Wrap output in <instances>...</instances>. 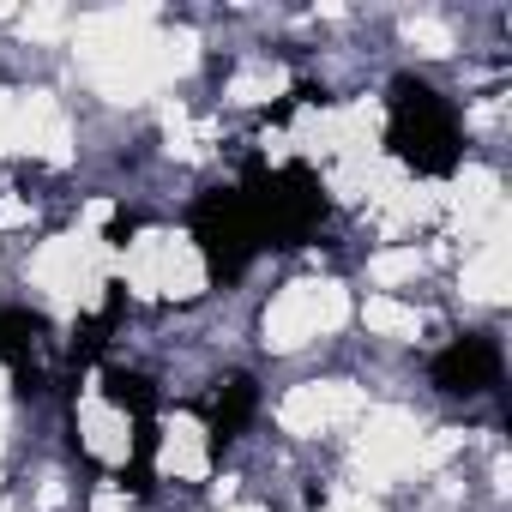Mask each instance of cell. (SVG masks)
I'll return each instance as SVG.
<instances>
[{
  "instance_id": "obj_1",
  "label": "cell",
  "mask_w": 512,
  "mask_h": 512,
  "mask_svg": "<svg viewBox=\"0 0 512 512\" xmlns=\"http://www.w3.org/2000/svg\"><path fill=\"white\" fill-rule=\"evenodd\" d=\"M109 272V253L91 229H73V235H55L37 247V260H31V284L67 314V308H91L97 302V284Z\"/></svg>"
},
{
  "instance_id": "obj_2",
  "label": "cell",
  "mask_w": 512,
  "mask_h": 512,
  "mask_svg": "<svg viewBox=\"0 0 512 512\" xmlns=\"http://www.w3.org/2000/svg\"><path fill=\"white\" fill-rule=\"evenodd\" d=\"M350 320V290L332 278H308L290 284L272 308H266V350H302L326 332H338Z\"/></svg>"
},
{
  "instance_id": "obj_3",
  "label": "cell",
  "mask_w": 512,
  "mask_h": 512,
  "mask_svg": "<svg viewBox=\"0 0 512 512\" xmlns=\"http://www.w3.org/2000/svg\"><path fill=\"white\" fill-rule=\"evenodd\" d=\"M416 446H422V428L410 410H398V404L368 410V428L356 434V476L368 488H392L398 476L416 470Z\"/></svg>"
},
{
  "instance_id": "obj_4",
  "label": "cell",
  "mask_w": 512,
  "mask_h": 512,
  "mask_svg": "<svg viewBox=\"0 0 512 512\" xmlns=\"http://www.w3.org/2000/svg\"><path fill=\"white\" fill-rule=\"evenodd\" d=\"M362 410H368L362 386H350V380H308V386H296V392L278 404V422H284L290 434H326V428L356 422Z\"/></svg>"
},
{
  "instance_id": "obj_5",
  "label": "cell",
  "mask_w": 512,
  "mask_h": 512,
  "mask_svg": "<svg viewBox=\"0 0 512 512\" xmlns=\"http://www.w3.org/2000/svg\"><path fill=\"white\" fill-rule=\"evenodd\" d=\"M440 205L452 211V223H458L464 235H476V247L506 235V193H500V175H488V169H464L458 187H452Z\"/></svg>"
},
{
  "instance_id": "obj_6",
  "label": "cell",
  "mask_w": 512,
  "mask_h": 512,
  "mask_svg": "<svg viewBox=\"0 0 512 512\" xmlns=\"http://www.w3.org/2000/svg\"><path fill=\"white\" fill-rule=\"evenodd\" d=\"M19 151H31V157H43V163H67V157H73L67 109H61L49 91H25V97H19Z\"/></svg>"
},
{
  "instance_id": "obj_7",
  "label": "cell",
  "mask_w": 512,
  "mask_h": 512,
  "mask_svg": "<svg viewBox=\"0 0 512 512\" xmlns=\"http://www.w3.org/2000/svg\"><path fill=\"white\" fill-rule=\"evenodd\" d=\"M458 290H464V302H506V290H512V247H506V235L482 241L470 253L464 272H458Z\"/></svg>"
},
{
  "instance_id": "obj_8",
  "label": "cell",
  "mask_w": 512,
  "mask_h": 512,
  "mask_svg": "<svg viewBox=\"0 0 512 512\" xmlns=\"http://www.w3.org/2000/svg\"><path fill=\"white\" fill-rule=\"evenodd\" d=\"M205 290V260H199V247L187 235H163V253H157V296H199Z\"/></svg>"
},
{
  "instance_id": "obj_9",
  "label": "cell",
  "mask_w": 512,
  "mask_h": 512,
  "mask_svg": "<svg viewBox=\"0 0 512 512\" xmlns=\"http://www.w3.org/2000/svg\"><path fill=\"white\" fill-rule=\"evenodd\" d=\"M79 428H85V446H91L97 458H109V464H121V458H127V446H133L127 416H121V410H109L97 386H91V392H85V404H79Z\"/></svg>"
},
{
  "instance_id": "obj_10",
  "label": "cell",
  "mask_w": 512,
  "mask_h": 512,
  "mask_svg": "<svg viewBox=\"0 0 512 512\" xmlns=\"http://www.w3.org/2000/svg\"><path fill=\"white\" fill-rule=\"evenodd\" d=\"M157 464H163V476H181V482L205 476V428L193 416H175L169 434H163V458Z\"/></svg>"
},
{
  "instance_id": "obj_11",
  "label": "cell",
  "mask_w": 512,
  "mask_h": 512,
  "mask_svg": "<svg viewBox=\"0 0 512 512\" xmlns=\"http://www.w3.org/2000/svg\"><path fill=\"white\" fill-rule=\"evenodd\" d=\"M362 326H368V332H380V338H416V332H422V314H416V308H404L398 296H368Z\"/></svg>"
},
{
  "instance_id": "obj_12",
  "label": "cell",
  "mask_w": 512,
  "mask_h": 512,
  "mask_svg": "<svg viewBox=\"0 0 512 512\" xmlns=\"http://www.w3.org/2000/svg\"><path fill=\"white\" fill-rule=\"evenodd\" d=\"M157 253H163V235H139L121 253V278L133 284V296H157Z\"/></svg>"
},
{
  "instance_id": "obj_13",
  "label": "cell",
  "mask_w": 512,
  "mask_h": 512,
  "mask_svg": "<svg viewBox=\"0 0 512 512\" xmlns=\"http://www.w3.org/2000/svg\"><path fill=\"white\" fill-rule=\"evenodd\" d=\"M422 253L416 247H386V253H374V260H368V278L380 284V290H398V284H416L422 278Z\"/></svg>"
},
{
  "instance_id": "obj_14",
  "label": "cell",
  "mask_w": 512,
  "mask_h": 512,
  "mask_svg": "<svg viewBox=\"0 0 512 512\" xmlns=\"http://www.w3.org/2000/svg\"><path fill=\"white\" fill-rule=\"evenodd\" d=\"M284 91V73L278 67H241L235 79H229V103H266V97H278Z\"/></svg>"
},
{
  "instance_id": "obj_15",
  "label": "cell",
  "mask_w": 512,
  "mask_h": 512,
  "mask_svg": "<svg viewBox=\"0 0 512 512\" xmlns=\"http://www.w3.org/2000/svg\"><path fill=\"white\" fill-rule=\"evenodd\" d=\"M163 139H169V151H175V157H187V163H193V157H205V139H211V133H205V127H193V115L175 103V109H163Z\"/></svg>"
},
{
  "instance_id": "obj_16",
  "label": "cell",
  "mask_w": 512,
  "mask_h": 512,
  "mask_svg": "<svg viewBox=\"0 0 512 512\" xmlns=\"http://www.w3.org/2000/svg\"><path fill=\"white\" fill-rule=\"evenodd\" d=\"M464 452V428H434V434H422V446H416V470H440L446 458H458Z\"/></svg>"
},
{
  "instance_id": "obj_17",
  "label": "cell",
  "mask_w": 512,
  "mask_h": 512,
  "mask_svg": "<svg viewBox=\"0 0 512 512\" xmlns=\"http://www.w3.org/2000/svg\"><path fill=\"white\" fill-rule=\"evenodd\" d=\"M404 37H410V49H416V55H434V61H440V55H452V31H446L440 19H410V25H404Z\"/></svg>"
},
{
  "instance_id": "obj_18",
  "label": "cell",
  "mask_w": 512,
  "mask_h": 512,
  "mask_svg": "<svg viewBox=\"0 0 512 512\" xmlns=\"http://www.w3.org/2000/svg\"><path fill=\"white\" fill-rule=\"evenodd\" d=\"M67 31V13L61 7H31L25 13V37H61Z\"/></svg>"
},
{
  "instance_id": "obj_19",
  "label": "cell",
  "mask_w": 512,
  "mask_h": 512,
  "mask_svg": "<svg viewBox=\"0 0 512 512\" xmlns=\"http://www.w3.org/2000/svg\"><path fill=\"white\" fill-rule=\"evenodd\" d=\"M0 151H19V97L0 91Z\"/></svg>"
},
{
  "instance_id": "obj_20",
  "label": "cell",
  "mask_w": 512,
  "mask_h": 512,
  "mask_svg": "<svg viewBox=\"0 0 512 512\" xmlns=\"http://www.w3.org/2000/svg\"><path fill=\"white\" fill-rule=\"evenodd\" d=\"M31 223V205L25 199H0V229H25Z\"/></svg>"
},
{
  "instance_id": "obj_21",
  "label": "cell",
  "mask_w": 512,
  "mask_h": 512,
  "mask_svg": "<svg viewBox=\"0 0 512 512\" xmlns=\"http://www.w3.org/2000/svg\"><path fill=\"white\" fill-rule=\"evenodd\" d=\"M91 512H133V506H127V494H121V488H97Z\"/></svg>"
},
{
  "instance_id": "obj_22",
  "label": "cell",
  "mask_w": 512,
  "mask_h": 512,
  "mask_svg": "<svg viewBox=\"0 0 512 512\" xmlns=\"http://www.w3.org/2000/svg\"><path fill=\"white\" fill-rule=\"evenodd\" d=\"M332 512H380V506H374L368 494H338V500H332Z\"/></svg>"
},
{
  "instance_id": "obj_23",
  "label": "cell",
  "mask_w": 512,
  "mask_h": 512,
  "mask_svg": "<svg viewBox=\"0 0 512 512\" xmlns=\"http://www.w3.org/2000/svg\"><path fill=\"white\" fill-rule=\"evenodd\" d=\"M0 440H7V374H0Z\"/></svg>"
},
{
  "instance_id": "obj_24",
  "label": "cell",
  "mask_w": 512,
  "mask_h": 512,
  "mask_svg": "<svg viewBox=\"0 0 512 512\" xmlns=\"http://www.w3.org/2000/svg\"><path fill=\"white\" fill-rule=\"evenodd\" d=\"M223 512H260V506H223Z\"/></svg>"
},
{
  "instance_id": "obj_25",
  "label": "cell",
  "mask_w": 512,
  "mask_h": 512,
  "mask_svg": "<svg viewBox=\"0 0 512 512\" xmlns=\"http://www.w3.org/2000/svg\"><path fill=\"white\" fill-rule=\"evenodd\" d=\"M0 512H7V506H0Z\"/></svg>"
}]
</instances>
